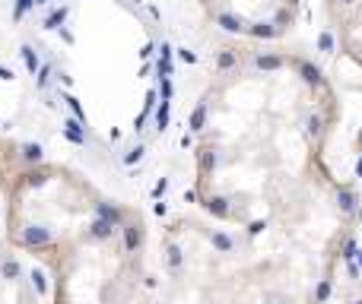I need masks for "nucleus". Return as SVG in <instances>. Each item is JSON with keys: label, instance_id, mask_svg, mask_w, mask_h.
<instances>
[{"label": "nucleus", "instance_id": "5", "mask_svg": "<svg viewBox=\"0 0 362 304\" xmlns=\"http://www.w3.org/2000/svg\"><path fill=\"white\" fill-rule=\"evenodd\" d=\"M324 10L340 51L362 67V0H324Z\"/></svg>", "mask_w": 362, "mask_h": 304}, {"label": "nucleus", "instance_id": "4", "mask_svg": "<svg viewBox=\"0 0 362 304\" xmlns=\"http://www.w3.org/2000/svg\"><path fill=\"white\" fill-rule=\"evenodd\" d=\"M0 304H41L22 254L0 234Z\"/></svg>", "mask_w": 362, "mask_h": 304}, {"label": "nucleus", "instance_id": "6", "mask_svg": "<svg viewBox=\"0 0 362 304\" xmlns=\"http://www.w3.org/2000/svg\"><path fill=\"white\" fill-rule=\"evenodd\" d=\"M356 304H362V301H356Z\"/></svg>", "mask_w": 362, "mask_h": 304}, {"label": "nucleus", "instance_id": "1", "mask_svg": "<svg viewBox=\"0 0 362 304\" xmlns=\"http://www.w3.org/2000/svg\"><path fill=\"white\" fill-rule=\"evenodd\" d=\"M340 101L315 60L232 48L191 114L194 200L241 231H350L356 197L327 168Z\"/></svg>", "mask_w": 362, "mask_h": 304}, {"label": "nucleus", "instance_id": "2", "mask_svg": "<svg viewBox=\"0 0 362 304\" xmlns=\"http://www.w3.org/2000/svg\"><path fill=\"white\" fill-rule=\"evenodd\" d=\"M350 231H241L210 215L153 225L131 203L60 254L51 304H327Z\"/></svg>", "mask_w": 362, "mask_h": 304}, {"label": "nucleus", "instance_id": "3", "mask_svg": "<svg viewBox=\"0 0 362 304\" xmlns=\"http://www.w3.org/2000/svg\"><path fill=\"white\" fill-rule=\"evenodd\" d=\"M226 35L251 45H277L296 29L302 0H191Z\"/></svg>", "mask_w": 362, "mask_h": 304}]
</instances>
